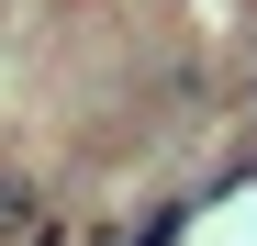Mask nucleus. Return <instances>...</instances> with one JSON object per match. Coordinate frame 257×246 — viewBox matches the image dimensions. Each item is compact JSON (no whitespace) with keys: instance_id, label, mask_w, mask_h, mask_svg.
Returning <instances> with one entry per match:
<instances>
[{"instance_id":"1","label":"nucleus","mask_w":257,"mask_h":246,"mask_svg":"<svg viewBox=\"0 0 257 246\" xmlns=\"http://www.w3.org/2000/svg\"><path fill=\"white\" fill-rule=\"evenodd\" d=\"M0 246H56V201L23 168H0Z\"/></svg>"}]
</instances>
